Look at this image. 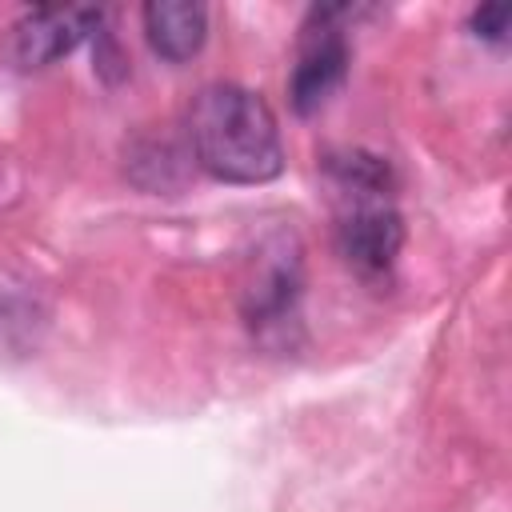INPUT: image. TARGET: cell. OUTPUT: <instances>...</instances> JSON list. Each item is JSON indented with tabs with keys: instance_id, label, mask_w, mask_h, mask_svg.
<instances>
[{
	"instance_id": "6da1fadb",
	"label": "cell",
	"mask_w": 512,
	"mask_h": 512,
	"mask_svg": "<svg viewBox=\"0 0 512 512\" xmlns=\"http://www.w3.org/2000/svg\"><path fill=\"white\" fill-rule=\"evenodd\" d=\"M188 140L204 172L228 184L280 176L284 148L268 100L240 84H208L188 108Z\"/></svg>"
},
{
	"instance_id": "8992f818",
	"label": "cell",
	"mask_w": 512,
	"mask_h": 512,
	"mask_svg": "<svg viewBox=\"0 0 512 512\" xmlns=\"http://www.w3.org/2000/svg\"><path fill=\"white\" fill-rule=\"evenodd\" d=\"M508 24H512V8L508 4H484V8L472 12V28L484 40H504Z\"/></svg>"
},
{
	"instance_id": "277c9868",
	"label": "cell",
	"mask_w": 512,
	"mask_h": 512,
	"mask_svg": "<svg viewBox=\"0 0 512 512\" xmlns=\"http://www.w3.org/2000/svg\"><path fill=\"white\" fill-rule=\"evenodd\" d=\"M144 36L160 60L184 64L208 40V8L200 0H152L144 4Z\"/></svg>"
},
{
	"instance_id": "5b68a950",
	"label": "cell",
	"mask_w": 512,
	"mask_h": 512,
	"mask_svg": "<svg viewBox=\"0 0 512 512\" xmlns=\"http://www.w3.org/2000/svg\"><path fill=\"white\" fill-rule=\"evenodd\" d=\"M296 292H300V264H296V256L276 252V260H268L256 272L244 312H248L252 324H280L292 312Z\"/></svg>"
},
{
	"instance_id": "3957f363",
	"label": "cell",
	"mask_w": 512,
	"mask_h": 512,
	"mask_svg": "<svg viewBox=\"0 0 512 512\" xmlns=\"http://www.w3.org/2000/svg\"><path fill=\"white\" fill-rule=\"evenodd\" d=\"M100 28V12L96 8H80V4H64V8H28L8 36V52L16 60V68L32 72V68H48L52 60L76 52L92 32Z\"/></svg>"
},
{
	"instance_id": "7a4b0ae2",
	"label": "cell",
	"mask_w": 512,
	"mask_h": 512,
	"mask_svg": "<svg viewBox=\"0 0 512 512\" xmlns=\"http://www.w3.org/2000/svg\"><path fill=\"white\" fill-rule=\"evenodd\" d=\"M348 16H352L348 4H324V8H312L308 24H304L300 60H296L292 84H288L292 108L300 116L320 112L348 72V36H344Z\"/></svg>"
}]
</instances>
